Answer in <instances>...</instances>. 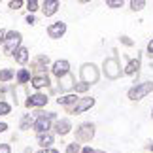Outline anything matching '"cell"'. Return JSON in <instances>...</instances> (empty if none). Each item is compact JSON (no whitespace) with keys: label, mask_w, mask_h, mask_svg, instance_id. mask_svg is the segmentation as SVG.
<instances>
[{"label":"cell","mask_w":153,"mask_h":153,"mask_svg":"<svg viewBox=\"0 0 153 153\" xmlns=\"http://www.w3.org/2000/svg\"><path fill=\"white\" fill-rule=\"evenodd\" d=\"M19 44H21V32H6V38H4V53L6 55H13V53L19 49Z\"/></svg>","instance_id":"1"},{"label":"cell","mask_w":153,"mask_h":153,"mask_svg":"<svg viewBox=\"0 0 153 153\" xmlns=\"http://www.w3.org/2000/svg\"><path fill=\"white\" fill-rule=\"evenodd\" d=\"M55 117V114L53 111H49V114H42L40 111V115H38V119L34 121V128H36V132L38 134H45L51 128V119Z\"/></svg>","instance_id":"2"},{"label":"cell","mask_w":153,"mask_h":153,"mask_svg":"<svg viewBox=\"0 0 153 153\" xmlns=\"http://www.w3.org/2000/svg\"><path fill=\"white\" fill-rule=\"evenodd\" d=\"M153 91V81H146V83H140L136 87H132L131 91H128V98L131 100H140V98H144L146 95H149Z\"/></svg>","instance_id":"3"},{"label":"cell","mask_w":153,"mask_h":153,"mask_svg":"<svg viewBox=\"0 0 153 153\" xmlns=\"http://www.w3.org/2000/svg\"><path fill=\"white\" fill-rule=\"evenodd\" d=\"M81 81L87 83V85L97 83V81H98V70H97L95 64H89V62H87V64L81 66Z\"/></svg>","instance_id":"4"},{"label":"cell","mask_w":153,"mask_h":153,"mask_svg":"<svg viewBox=\"0 0 153 153\" xmlns=\"http://www.w3.org/2000/svg\"><path fill=\"white\" fill-rule=\"evenodd\" d=\"M104 74H106V78H110V79H117L121 76V68H119V62H117L115 57L104 61Z\"/></svg>","instance_id":"5"},{"label":"cell","mask_w":153,"mask_h":153,"mask_svg":"<svg viewBox=\"0 0 153 153\" xmlns=\"http://www.w3.org/2000/svg\"><path fill=\"white\" fill-rule=\"evenodd\" d=\"M93 136H95V125H91V123H83L76 131V140L78 142H89Z\"/></svg>","instance_id":"6"},{"label":"cell","mask_w":153,"mask_h":153,"mask_svg":"<svg viewBox=\"0 0 153 153\" xmlns=\"http://www.w3.org/2000/svg\"><path fill=\"white\" fill-rule=\"evenodd\" d=\"M93 106H95V98H79L78 102H76V106L74 108H70L68 111L70 114H83L85 110H89V108H93Z\"/></svg>","instance_id":"7"},{"label":"cell","mask_w":153,"mask_h":153,"mask_svg":"<svg viewBox=\"0 0 153 153\" xmlns=\"http://www.w3.org/2000/svg\"><path fill=\"white\" fill-rule=\"evenodd\" d=\"M68 68H70V62L62 59V61H55V62H53V68L51 70H53V74L61 79V78H64V76L68 74Z\"/></svg>","instance_id":"8"},{"label":"cell","mask_w":153,"mask_h":153,"mask_svg":"<svg viewBox=\"0 0 153 153\" xmlns=\"http://www.w3.org/2000/svg\"><path fill=\"white\" fill-rule=\"evenodd\" d=\"M64 32H66V25L61 23V21H59V23H53V25L48 27V34H49V38H53V40L61 38Z\"/></svg>","instance_id":"9"},{"label":"cell","mask_w":153,"mask_h":153,"mask_svg":"<svg viewBox=\"0 0 153 153\" xmlns=\"http://www.w3.org/2000/svg\"><path fill=\"white\" fill-rule=\"evenodd\" d=\"M28 108H34V106H45L48 104V97L45 95H40V93H36V95L28 97V100L25 102Z\"/></svg>","instance_id":"10"},{"label":"cell","mask_w":153,"mask_h":153,"mask_svg":"<svg viewBox=\"0 0 153 153\" xmlns=\"http://www.w3.org/2000/svg\"><path fill=\"white\" fill-rule=\"evenodd\" d=\"M59 6H61V4H59L57 0H45V2L42 4V11H44V15H45V17L53 15V13H55V11L59 10Z\"/></svg>","instance_id":"11"},{"label":"cell","mask_w":153,"mask_h":153,"mask_svg":"<svg viewBox=\"0 0 153 153\" xmlns=\"http://www.w3.org/2000/svg\"><path fill=\"white\" fill-rule=\"evenodd\" d=\"M72 87H76V83H74V78H72V76H70V72H68L64 78L59 79V89H61V91H70Z\"/></svg>","instance_id":"12"},{"label":"cell","mask_w":153,"mask_h":153,"mask_svg":"<svg viewBox=\"0 0 153 153\" xmlns=\"http://www.w3.org/2000/svg\"><path fill=\"white\" fill-rule=\"evenodd\" d=\"M70 128H72V125H70V121H68V119H61V121H57V125H55V131L61 134V136L68 134V132H70Z\"/></svg>","instance_id":"13"},{"label":"cell","mask_w":153,"mask_h":153,"mask_svg":"<svg viewBox=\"0 0 153 153\" xmlns=\"http://www.w3.org/2000/svg\"><path fill=\"white\" fill-rule=\"evenodd\" d=\"M38 144L42 146L44 149H49V146L53 144V134L45 132V134H38Z\"/></svg>","instance_id":"14"},{"label":"cell","mask_w":153,"mask_h":153,"mask_svg":"<svg viewBox=\"0 0 153 153\" xmlns=\"http://www.w3.org/2000/svg\"><path fill=\"white\" fill-rule=\"evenodd\" d=\"M13 57H15V61L19 62V64H25L28 61V49L27 48H19V49L13 53Z\"/></svg>","instance_id":"15"},{"label":"cell","mask_w":153,"mask_h":153,"mask_svg":"<svg viewBox=\"0 0 153 153\" xmlns=\"http://www.w3.org/2000/svg\"><path fill=\"white\" fill-rule=\"evenodd\" d=\"M48 85H49L48 76H36V78H32V87L34 89H42V87H48Z\"/></svg>","instance_id":"16"},{"label":"cell","mask_w":153,"mask_h":153,"mask_svg":"<svg viewBox=\"0 0 153 153\" xmlns=\"http://www.w3.org/2000/svg\"><path fill=\"white\" fill-rule=\"evenodd\" d=\"M79 98H78V95H64V97H61L59 98V104H62V106H70V104H76Z\"/></svg>","instance_id":"17"},{"label":"cell","mask_w":153,"mask_h":153,"mask_svg":"<svg viewBox=\"0 0 153 153\" xmlns=\"http://www.w3.org/2000/svg\"><path fill=\"white\" fill-rule=\"evenodd\" d=\"M49 62V57L48 55H40V57H36V61H34V68H38V70H42V68H45V64Z\"/></svg>","instance_id":"18"},{"label":"cell","mask_w":153,"mask_h":153,"mask_svg":"<svg viewBox=\"0 0 153 153\" xmlns=\"http://www.w3.org/2000/svg\"><path fill=\"white\" fill-rule=\"evenodd\" d=\"M138 68H140V61L136 59V61H131V62L127 64L125 72H127V74H134V72H138Z\"/></svg>","instance_id":"19"},{"label":"cell","mask_w":153,"mask_h":153,"mask_svg":"<svg viewBox=\"0 0 153 153\" xmlns=\"http://www.w3.org/2000/svg\"><path fill=\"white\" fill-rule=\"evenodd\" d=\"M28 79H30V72H28V70H19V72H17V81H19V83H27Z\"/></svg>","instance_id":"20"},{"label":"cell","mask_w":153,"mask_h":153,"mask_svg":"<svg viewBox=\"0 0 153 153\" xmlns=\"http://www.w3.org/2000/svg\"><path fill=\"white\" fill-rule=\"evenodd\" d=\"M11 78H13V70H10V68L0 70V81H10Z\"/></svg>","instance_id":"21"},{"label":"cell","mask_w":153,"mask_h":153,"mask_svg":"<svg viewBox=\"0 0 153 153\" xmlns=\"http://www.w3.org/2000/svg\"><path fill=\"white\" fill-rule=\"evenodd\" d=\"M11 111V106L8 102H4V100H0V115H8Z\"/></svg>","instance_id":"22"},{"label":"cell","mask_w":153,"mask_h":153,"mask_svg":"<svg viewBox=\"0 0 153 153\" xmlns=\"http://www.w3.org/2000/svg\"><path fill=\"white\" fill-rule=\"evenodd\" d=\"M144 6H146V2H144V0H132V2H131V10H134V11H140V10L144 8Z\"/></svg>","instance_id":"23"},{"label":"cell","mask_w":153,"mask_h":153,"mask_svg":"<svg viewBox=\"0 0 153 153\" xmlns=\"http://www.w3.org/2000/svg\"><path fill=\"white\" fill-rule=\"evenodd\" d=\"M66 153H81L79 151V144H68V148H66Z\"/></svg>","instance_id":"24"},{"label":"cell","mask_w":153,"mask_h":153,"mask_svg":"<svg viewBox=\"0 0 153 153\" xmlns=\"http://www.w3.org/2000/svg\"><path fill=\"white\" fill-rule=\"evenodd\" d=\"M27 10L30 11V13H32V11H36L38 10V2H36V0H28V2H27Z\"/></svg>","instance_id":"25"},{"label":"cell","mask_w":153,"mask_h":153,"mask_svg":"<svg viewBox=\"0 0 153 153\" xmlns=\"http://www.w3.org/2000/svg\"><path fill=\"white\" fill-rule=\"evenodd\" d=\"M106 6H110V8H121V6H123V0H108Z\"/></svg>","instance_id":"26"},{"label":"cell","mask_w":153,"mask_h":153,"mask_svg":"<svg viewBox=\"0 0 153 153\" xmlns=\"http://www.w3.org/2000/svg\"><path fill=\"white\" fill-rule=\"evenodd\" d=\"M28 125H30V117L25 115V117H23V121H21V128H23V131H27Z\"/></svg>","instance_id":"27"},{"label":"cell","mask_w":153,"mask_h":153,"mask_svg":"<svg viewBox=\"0 0 153 153\" xmlns=\"http://www.w3.org/2000/svg\"><path fill=\"white\" fill-rule=\"evenodd\" d=\"M87 89H89V85L83 83V81H81L79 85H76V91H78V93H83V91H87Z\"/></svg>","instance_id":"28"},{"label":"cell","mask_w":153,"mask_h":153,"mask_svg":"<svg viewBox=\"0 0 153 153\" xmlns=\"http://www.w3.org/2000/svg\"><path fill=\"white\" fill-rule=\"evenodd\" d=\"M21 6H23V2H21V0H15V2H10V8H11V10H19Z\"/></svg>","instance_id":"29"},{"label":"cell","mask_w":153,"mask_h":153,"mask_svg":"<svg viewBox=\"0 0 153 153\" xmlns=\"http://www.w3.org/2000/svg\"><path fill=\"white\" fill-rule=\"evenodd\" d=\"M0 153H11V148L8 144H0Z\"/></svg>","instance_id":"30"},{"label":"cell","mask_w":153,"mask_h":153,"mask_svg":"<svg viewBox=\"0 0 153 153\" xmlns=\"http://www.w3.org/2000/svg\"><path fill=\"white\" fill-rule=\"evenodd\" d=\"M81 153H104V151H95L93 148H89V146H87V148H83V149H81Z\"/></svg>","instance_id":"31"},{"label":"cell","mask_w":153,"mask_h":153,"mask_svg":"<svg viewBox=\"0 0 153 153\" xmlns=\"http://www.w3.org/2000/svg\"><path fill=\"white\" fill-rule=\"evenodd\" d=\"M27 23H28V25H34V23H36V19H34V15H28V17H27Z\"/></svg>","instance_id":"32"},{"label":"cell","mask_w":153,"mask_h":153,"mask_svg":"<svg viewBox=\"0 0 153 153\" xmlns=\"http://www.w3.org/2000/svg\"><path fill=\"white\" fill-rule=\"evenodd\" d=\"M121 42L125 44V45H132V42H131V40H128L127 36H123V38H121Z\"/></svg>","instance_id":"33"},{"label":"cell","mask_w":153,"mask_h":153,"mask_svg":"<svg viewBox=\"0 0 153 153\" xmlns=\"http://www.w3.org/2000/svg\"><path fill=\"white\" fill-rule=\"evenodd\" d=\"M148 51H149V55H153V40L148 44Z\"/></svg>","instance_id":"34"},{"label":"cell","mask_w":153,"mask_h":153,"mask_svg":"<svg viewBox=\"0 0 153 153\" xmlns=\"http://www.w3.org/2000/svg\"><path fill=\"white\" fill-rule=\"evenodd\" d=\"M38 153H59L57 149H42V151H38Z\"/></svg>","instance_id":"35"},{"label":"cell","mask_w":153,"mask_h":153,"mask_svg":"<svg viewBox=\"0 0 153 153\" xmlns=\"http://www.w3.org/2000/svg\"><path fill=\"white\" fill-rule=\"evenodd\" d=\"M6 128H8V125H6V123H0V132H6Z\"/></svg>","instance_id":"36"},{"label":"cell","mask_w":153,"mask_h":153,"mask_svg":"<svg viewBox=\"0 0 153 153\" xmlns=\"http://www.w3.org/2000/svg\"><path fill=\"white\" fill-rule=\"evenodd\" d=\"M4 38H6V30H0V42H4Z\"/></svg>","instance_id":"37"},{"label":"cell","mask_w":153,"mask_h":153,"mask_svg":"<svg viewBox=\"0 0 153 153\" xmlns=\"http://www.w3.org/2000/svg\"><path fill=\"white\" fill-rule=\"evenodd\" d=\"M148 149H149V151H153V144H148Z\"/></svg>","instance_id":"38"},{"label":"cell","mask_w":153,"mask_h":153,"mask_svg":"<svg viewBox=\"0 0 153 153\" xmlns=\"http://www.w3.org/2000/svg\"><path fill=\"white\" fill-rule=\"evenodd\" d=\"M149 64H151V66H153V59H151V61H149Z\"/></svg>","instance_id":"39"},{"label":"cell","mask_w":153,"mask_h":153,"mask_svg":"<svg viewBox=\"0 0 153 153\" xmlns=\"http://www.w3.org/2000/svg\"><path fill=\"white\" fill-rule=\"evenodd\" d=\"M151 117H153V110H151Z\"/></svg>","instance_id":"40"}]
</instances>
